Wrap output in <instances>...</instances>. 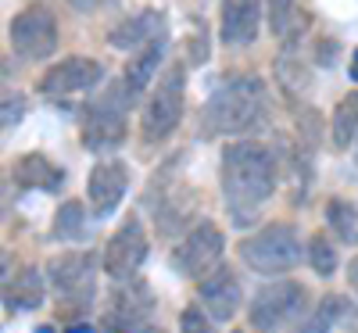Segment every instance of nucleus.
Returning a JSON list of instances; mask_svg holds the SVG:
<instances>
[{"label":"nucleus","mask_w":358,"mask_h":333,"mask_svg":"<svg viewBox=\"0 0 358 333\" xmlns=\"http://www.w3.org/2000/svg\"><path fill=\"white\" fill-rule=\"evenodd\" d=\"M265 111H268L265 83L258 76H236L204 101L201 129L208 136H236V133L255 129L265 118Z\"/></svg>","instance_id":"f03ea898"},{"label":"nucleus","mask_w":358,"mask_h":333,"mask_svg":"<svg viewBox=\"0 0 358 333\" xmlns=\"http://www.w3.org/2000/svg\"><path fill=\"white\" fill-rule=\"evenodd\" d=\"M143 333H162V330H143Z\"/></svg>","instance_id":"72a5a7b5"},{"label":"nucleus","mask_w":358,"mask_h":333,"mask_svg":"<svg viewBox=\"0 0 358 333\" xmlns=\"http://www.w3.org/2000/svg\"><path fill=\"white\" fill-rule=\"evenodd\" d=\"M236 255L262 276H280L301 262V240H297V229L290 222H268L258 233L244 236L236 244Z\"/></svg>","instance_id":"7ed1b4c3"},{"label":"nucleus","mask_w":358,"mask_h":333,"mask_svg":"<svg viewBox=\"0 0 358 333\" xmlns=\"http://www.w3.org/2000/svg\"><path fill=\"white\" fill-rule=\"evenodd\" d=\"M104 79V65L97 57H86V54H72L54 62L43 76H40V94L43 97H72L83 94V90H94Z\"/></svg>","instance_id":"9d476101"},{"label":"nucleus","mask_w":358,"mask_h":333,"mask_svg":"<svg viewBox=\"0 0 358 333\" xmlns=\"http://www.w3.org/2000/svg\"><path fill=\"white\" fill-rule=\"evenodd\" d=\"M222 248H226V236L215 222H197L183 240H179V248L172 251V269L179 276L187 280H201L208 269H215L219 258H222Z\"/></svg>","instance_id":"1a4fd4ad"},{"label":"nucleus","mask_w":358,"mask_h":333,"mask_svg":"<svg viewBox=\"0 0 358 333\" xmlns=\"http://www.w3.org/2000/svg\"><path fill=\"white\" fill-rule=\"evenodd\" d=\"M25 111H29V97L22 94V90L0 83V129L18 126L22 118H25Z\"/></svg>","instance_id":"393cba45"},{"label":"nucleus","mask_w":358,"mask_h":333,"mask_svg":"<svg viewBox=\"0 0 358 333\" xmlns=\"http://www.w3.org/2000/svg\"><path fill=\"white\" fill-rule=\"evenodd\" d=\"M355 162H358V136H355Z\"/></svg>","instance_id":"473e14b6"},{"label":"nucleus","mask_w":358,"mask_h":333,"mask_svg":"<svg viewBox=\"0 0 358 333\" xmlns=\"http://www.w3.org/2000/svg\"><path fill=\"white\" fill-rule=\"evenodd\" d=\"M305 305H308L305 283H297V280L265 283V287L251 297V309H248L251 330H255V333H280L283 326H290V323L301 319Z\"/></svg>","instance_id":"39448f33"},{"label":"nucleus","mask_w":358,"mask_h":333,"mask_svg":"<svg viewBox=\"0 0 358 333\" xmlns=\"http://www.w3.org/2000/svg\"><path fill=\"white\" fill-rule=\"evenodd\" d=\"M348 316H351V301L344 294H326L319 305H315L312 316L297 319L294 333H334L337 323H344Z\"/></svg>","instance_id":"aec40b11"},{"label":"nucleus","mask_w":358,"mask_h":333,"mask_svg":"<svg viewBox=\"0 0 358 333\" xmlns=\"http://www.w3.org/2000/svg\"><path fill=\"white\" fill-rule=\"evenodd\" d=\"M276 76H280V83H283L287 90H308V83H312L308 69H301V62H297V57H290V54H283L280 62H276Z\"/></svg>","instance_id":"a878e982"},{"label":"nucleus","mask_w":358,"mask_h":333,"mask_svg":"<svg viewBox=\"0 0 358 333\" xmlns=\"http://www.w3.org/2000/svg\"><path fill=\"white\" fill-rule=\"evenodd\" d=\"M165 54H169V36L162 33V36H155L151 43H143V47H136V54L126 62V69H122V83L129 86V94L133 97H140L147 86H151V79H155V72L162 69V62H165Z\"/></svg>","instance_id":"dca6fc26"},{"label":"nucleus","mask_w":358,"mask_h":333,"mask_svg":"<svg viewBox=\"0 0 358 333\" xmlns=\"http://www.w3.org/2000/svg\"><path fill=\"white\" fill-rule=\"evenodd\" d=\"M219 179H222V197L229 204V215L248 222L273 197L280 165H276V155L265 143L236 140V143H226V150H222Z\"/></svg>","instance_id":"f257e3e1"},{"label":"nucleus","mask_w":358,"mask_h":333,"mask_svg":"<svg viewBox=\"0 0 358 333\" xmlns=\"http://www.w3.org/2000/svg\"><path fill=\"white\" fill-rule=\"evenodd\" d=\"M155 305V297L147 294V283L140 280H122V287H115L111 297H108V305H104V333H133L143 316L151 312Z\"/></svg>","instance_id":"f8f14e48"},{"label":"nucleus","mask_w":358,"mask_h":333,"mask_svg":"<svg viewBox=\"0 0 358 333\" xmlns=\"http://www.w3.org/2000/svg\"><path fill=\"white\" fill-rule=\"evenodd\" d=\"M308 265L319 272V276H334L337 272V248H334V240L326 236V233H315L308 240Z\"/></svg>","instance_id":"b1692460"},{"label":"nucleus","mask_w":358,"mask_h":333,"mask_svg":"<svg viewBox=\"0 0 358 333\" xmlns=\"http://www.w3.org/2000/svg\"><path fill=\"white\" fill-rule=\"evenodd\" d=\"M348 287L358 294V258H351V265H348Z\"/></svg>","instance_id":"c756f323"},{"label":"nucleus","mask_w":358,"mask_h":333,"mask_svg":"<svg viewBox=\"0 0 358 333\" xmlns=\"http://www.w3.org/2000/svg\"><path fill=\"white\" fill-rule=\"evenodd\" d=\"M197 297L215 323H229L236 309H241V280H236V272L229 265L219 262L197 280Z\"/></svg>","instance_id":"4468645a"},{"label":"nucleus","mask_w":358,"mask_h":333,"mask_svg":"<svg viewBox=\"0 0 358 333\" xmlns=\"http://www.w3.org/2000/svg\"><path fill=\"white\" fill-rule=\"evenodd\" d=\"M54 294L69 305H86L97 290V255L94 251H65L47 269Z\"/></svg>","instance_id":"6e6552de"},{"label":"nucleus","mask_w":358,"mask_h":333,"mask_svg":"<svg viewBox=\"0 0 358 333\" xmlns=\"http://www.w3.org/2000/svg\"><path fill=\"white\" fill-rule=\"evenodd\" d=\"M179 333H215V323L208 319L197 305H187L179 312Z\"/></svg>","instance_id":"cd10ccee"},{"label":"nucleus","mask_w":358,"mask_h":333,"mask_svg":"<svg viewBox=\"0 0 358 333\" xmlns=\"http://www.w3.org/2000/svg\"><path fill=\"white\" fill-rule=\"evenodd\" d=\"M265 11H268V29L276 36H283L294 18V0H265Z\"/></svg>","instance_id":"bb28decb"},{"label":"nucleus","mask_w":358,"mask_h":333,"mask_svg":"<svg viewBox=\"0 0 358 333\" xmlns=\"http://www.w3.org/2000/svg\"><path fill=\"white\" fill-rule=\"evenodd\" d=\"M8 36H11V50L18 57L43 62V57H50L57 50V18L47 4H29L11 18Z\"/></svg>","instance_id":"0eeeda50"},{"label":"nucleus","mask_w":358,"mask_h":333,"mask_svg":"<svg viewBox=\"0 0 358 333\" xmlns=\"http://www.w3.org/2000/svg\"><path fill=\"white\" fill-rule=\"evenodd\" d=\"M43 294H47L43 290V272L25 265L4 283V305L15 309V312H36L43 305Z\"/></svg>","instance_id":"a211bd4d"},{"label":"nucleus","mask_w":358,"mask_h":333,"mask_svg":"<svg viewBox=\"0 0 358 333\" xmlns=\"http://www.w3.org/2000/svg\"><path fill=\"white\" fill-rule=\"evenodd\" d=\"M104 262V272L111 280H133L136 272H140V265H143V258H147V233H143V226H140V219L136 215H129L122 226L115 229V236L108 240V248H104V255H101Z\"/></svg>","instance_id":"9b49d317"},{"label":"nucleus","mask_w":358,"mask_h":333,"mask_svg":"<svg viewBox=\"0 0 358 333\" xmlns=\"http://www.w3.org/2000/svg\"><path fill=\"white\" fill-rule=\"evenodd\" d=\"M183 97H187V69L169 65L140 118V133L147 143H162L176 133V126L183 122Z\"/></svg>","instance_id":"20e7f679"},{"label":"nucleus","mask_w":358,"mask_h":333,"mask_svg":"<svg viewBox=\"0 0 358 333\" xmlns=\"http://www.w3.org/2000/svg\"><path fill=\"white\" fill-rule=\"evenodd\" d=\"M65 333H94L90 326H72V330H65Z\"/></svg>","instance_id":"2f4dec72"},{"label":"nucleus","mask_w":358,"mask_h":333,"mask_svg":"<svg viewBox=\"0 0 358 333\" xmlns=\"http://www.w3.org/2000/svg\"><path fill=\"white\" fill-rule=\"evenodd\" d=\"M351 79L358 83V47H355V57H351Z\"/></svg>","instance_id":"7c9ffc66"},{"label":"nucleus","mask_w":358,"mask_h":333,"mask_svg":"<svg viewBox=\"0 0 358 333\" xmlns=\"http://www.w3.org/2000/svg\"><path fill=\"white\" fill-rule=\"evenodd\" d=\"M104 4H111V0H69V8H76V11H83V15H90V11H101Z\"/></svg>","instance_id":"c85d7f7f"},{"label":"nucleus","mask_w":358,"mask_h":333,"mask_svg":"<svg viewBox=\"0 0 358 333\" xmlns=\"http://www.w3.org/2000/svg\"><path fill=\"white\" fill-rule=\"evenodd\" d=\"M162 33H165V18L158 11H140V15H129V18L118 22L108 33V43L115 50H136V47L151 43Z\"/></svg>","instance_id":"f3484780"},{"label":"nucleus","mask_w":358,"mask_h":333,"mask_svg":"<svg viewBox=\"0 0 358 333\" xmlns=\"http://www.w3.org/2000/svg\"><path fill=\"white\" fill-rule=\"evenodd\" d=\"M136 97L129 94V86L118 79L115 90L101 101H94L83 115V143L86 150H111L126 140V108L133 104Z\"/></svg>","instance_id":"423d86ee"},{"label":"nucleus","mask_w":358,"mask_h":333,"mask_svg":"<svg viewBox=\"0 0 358 333\" xmlns=\"http://www.w3.org/2000/svg\"><path fill=\"white\" fill-rule=\"evenodd\" d=\"M326 226H330L344 244H358V208L344 197L326 201Z\"/></svg>","instance_id":"4be33fe9"},{"label":"nucleus","mask_w":358,"mask_h":333,"mask_svg":"<svg viewBox=\"0 0 358 333\" xmlns=\"http://www.w3.org/2000/svg\"><path fill=\"white\" fill-rule=\"evenodd\" d=\"M330 136H334L337 150L355 143V136H358V90H351V94H344L337 101L334 118H330Z\"/></svg>","instance_id":"412c9836"},{"label":"nucleus","mask_w":358,"mask_h":333,"mask_svg":"<svg viewBox=\"0 0 358 333\" xmlns=\"http://www.w3.org/2000/svg\"><path fill=\"white\" fill-rule=\"evenodd\" d=\"M126 190H129L126 162H115V158L97 162L94 169H90V176H86V197H90V208H94L97 219H108L111 211L122 204Z\"/></svg>","instance_id":"ddd939ff"},{"label":"nucleus","mask_w":358,"mask_h":333,"mask_svg":"<svg viewBox=\"0 0 358 333\" xmlns=\"http://www.w3.org/2000/svg\"><path fill=\"white\" fill-rule=\"evenodd\" d=\"M86 233V208L79 201H65L54 215V236L57 240H79Z\"/></svg>","instance_id":"5701e85b"},{"label":"nucleus","mask_w":358,"mask_h":333,"mask_svg":"<svg viewBox=\"0 0 358 333\" xmlns=\"http://www.w3.org/2000/svg\"><path fill=\"white\" fill-rule=\"evenodd\" d=\"M262 33V0H222L219 36L226 47H248Z\"/></svg>","instance_id":"2eb2a0df"},{"label":"nucleus","mask_w":358,"mask_h":333,"mask_svg":"<svg viewBox=\"0 0 358 333\" xmlns=\"http://www.w3.org/2000/svg\"><path fill=\"white\" fill-rule=\"evenodd\" d=\"M18 187H36V190H57L65 183V169L54 165L47 155H22L11 169Z\"/></svg>","instance_id":"6ab92c4d"}]
</instances>
